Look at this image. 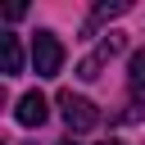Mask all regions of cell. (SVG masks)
<instances>
[{
    "label": "cell",
    "mask_w": 145,
    "mask_h": 145,
    "mask_svg": "<svg viewBox=\"0 0 145 145\" xmlns=\"http://www.w3.org/2000/svg\"><path fill=\"white\" fill-rule=\"evenodd\" d=\"M59 145H77V140H59Z\"/></svg>",
    "instance_id": "obj_7"
},
{
    "label": "cell",
    "mask_w": 145,
    "mask_h": 145,
    "mask_svg": "<svg viewBox=\"0 0 145 145\" xmlns=\"http://www.w3.org/2000/svg\"><path fill=\"white\" fill-rule=\"evenodd\" d=\"M59 109H63V122H68V131H91V127H100V109H95L86 95H72V91H63V95H59Z\"/></svg>",
    "instance_id": "obj_2"
},
{
    "label": "cell",
    "mask_w": 145,
    "mask_h": 145,
    "mask_svg": "<svg viewBox=\"0 0 145 145\" xmlns=\"http://www.w3.org/2000/svg\"><path fill=\"white\" fill-rule=\"evenodd\" d=\"M14 118H18L23 127H41V122H45V95H41V91H27V95L18 100V109H14Z\"/></svg>",
    "instance_id": "obj_3"
},
{
    "label": "cell",
    "mask_w": 145,
    "mask_h": 145,
    "mask_svg": "<svg viewBox=\"0 0 145 145\" xmlns=\"http://www.w3.org/2000/svg\"><path fill=\"white\" fill-rule=\"evenodd\" d=\"M127 82H131L136 95L145 91V54H131V77H127Z\"/></svg>",
    "instance_id": "obj_6"
},
{
    "label": "cell",
    "mask_w": 145,
    "mask_h": 145,
    "mask_svg": "<svg viewBox=\"0 0 145 145\" xmlns=\"http://www.w3.org/2000/svg\"><path fill=\"white\" fill-rule=\"evenodd\" d=\"M32 68H36V77H59V68H63V45H59L54 32H36V36H32Z\"/></svg>",
    "instance_id": "obj_1"
},
{
    "label": "cell",
    "mask_w": 145,
    "mask_h": 145,
    "mask_svg": "<svg viewBox=\"0 0 145 145\" xmlns=\"http://www.w3.org/2000/svg\"><path fill=\"white\" fill-rule=\"evenodd\" d=\"M131 5L127 0H113V5H95V14H91V23H86V36L95 32V23H104V18H118V14H127Z\"/></svg>",
    "instance_id": "obj_5"
},
{
    "label": "cell",
    "mask_w": 145,
    "mask_h": 145,
    "mask_svg": "<svg viewBox=\"0 0 145 145\" xmlns=\"http://www.w3.org/2000/svg\"><path fill=\"white\" fill-rule=\"evenodd\" d=\"M109 145H122V140H109Z\"/></svg>",
    "instance_id": "obj_8"
},
{
    "label": "cell",
    "mask_w": 145,
    "mask_h": 145,
    "mask_svg": "<svg viewBox=\"0 0 145 145\" xmlns=\"http://www.w3.org/2000/svg\"><path fill=\"white\" fill-rule=\"evenodd\" d=\"M0 68L14 77V72H23V45H18V36H0Z\"/></svg>",
    "instance_id": "obj_4"
}]
</instances>
